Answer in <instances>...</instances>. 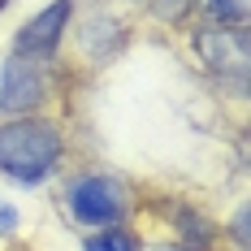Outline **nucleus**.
<instances>
[{
    "label": "nucleus",
    "instance_id": "nucleus-13",
    "mask_svg": "<svg viewBox=\"0 0 251 251\" xmlns=\"http://www.w3.org/2000/svg\"><path fill=\"white\" fill-rule=\"evenodd\" d=\"M4 4H9V0H0V9H4Z\"/></svg>",
    "mask_w": 251,
    "mask_h": 251
},
{
    "label": "nucleus",
    "instance_id": "nucleus-4",
    "mask_svg": "<svg viewBox=\"0 0 251 251\" xmlns=\"http://www.w3.org/2000/svg\"><path fill=\"white\" fill-rule=\"evenodd\" d=\"M44 74H39V65L35 61H26V56H9L4 61V74H0V108L4 113H30V108H39L44 100Z\"/></svg>",
    "mask_w": 251,
    "mask_h": 251
},
{
    "label": "nucleus",
    "instance_id": "nucleus-3",
    "mask_svg": "<svg viewBox=\"0 0 251 251\" xmlns=\"http://www.w3.org/2000/svg\"><path fill=\"white\" fill-rule=\"evenodd\" d=\"M70 9H74V0H52L48 9H39V13L13 35V56H26V61L52 56L56 44H61V30L70 22Z\"/></svg>",
    "mask_w": 251,
    "mask_h": 251
},
{
    "label": "nucleus",
    "instance_id": "nucleus-11",
    "mask_svg": "<svg viewBox=\"0 0 251 251\" xmlns=\"http://www.w3.org/2000/svg\"><path fill=\"white\" fill-rule=\"evenodd\" d=\"M13 226H18V212L0 203V234H9V229H13Z\"/></svg>",
    "mask_w": 251,
    "mask_h": 251
},
{
    "label": "nucleus",
    "instance_id": "nucleus-9",
    "mask_svg": "<svg viewBox=\"0 0 251 251\" xmlns=\"http://www.w3.org/2000/svg\"><path fill=\"white\" fill-rule=\"evenodd\" d=\"M182 234H191V243H195V251H200L203 243L212 238V226H203L195 212H186V217H182Z\"/></svg>",
    "mask_w": 251,
    "mask_h": 251
},
{
    "label": "nucleus",
    "instance_id": "nucleus-6",
    "mask_svg": "<svg viewBox=\"0 0 251 251\" xmlns=\"http://www.w3.org/2000/svg\"><path fill=\"white\" fill-rule=\"evenodd\" d=\"M117 39H122L117 22H104V18H96V22H87L82 30H78V48H87L91 56L113 52V48H117Z\"/></svg>",
    "mask_w": 251,
    "mask_h": 251
},
{
    "label": "nucleus",
    "instance_id": "nucleus-5",
    "mask_svg": "<svg viewBox=\"0 0 251 251\" xmlns=\"http://www.w3.org/2000/svg\"><path fill=\"white\" fill-rule=\"evenodd\" d=\"M200 52L208 56L212 70L234 78H247V35H229L226 26L221 30H203L200 35Z\"/></svg>",
    "mask_w": 251,
    "mask_h": 251
},
{
    "label": "nucleus",
    "instance_id": "nucleus-2",
    "mask_svg": "<svg viewBox=\"0 0 251 251\" xmlns=\"http://www.w3.org/2000/svg\"><path fill=\"white\" fill-rule=\"evenodd\" d=\"M126 186L117 177H78L70 186V212L82 226H117L126 217Z\"/></svg>",
    "mask_w": 251,
    "mask_h": 251
},
{
    "label": "nucleus",
    "instance_id": "nucleus-7",
    "mask_svg": "<svg viewBox=\"0 0 251 251\" xmlns=\"http://www.w3.org/2000/svg\"><path fill=\"white\" fill-rule=\"evenodd\" d=\"M87 251H139V247H134V238H130L126 229L104 226L100 234H91V238H87Z\"/></svg>",
    "mask_w": 251,
    "mask_h": 251
},
{
    "label": "nucleus",
    "instance_id": "nucleus-8",
    "mask_svg": "<svg viewBox=\"0 0 251 251\" xmlns=\"http://www.w3.org/2000/svg\"><path fill=\"white\" fill-rule=\"evenodd\" d=\"M203 13L221 26H238L247 18V0H203Z\"/></svg>",
    "mask_w": 251,
    "mask_h": 251
},
{
    "label": "nucleus",
    "instance_id": "nucleus-10",
    "mask_svg": "<svg viewBox=\"0 0 251 251\" xmlns=\"http://www.w3.org/2000/svg\"><path fill=\"white\" fill-rule=\"evenodd\" d=\"M186 4H191V0H156V13H160V18H177Z\"/></svg>",
    "mask_w": 251,
    "mask_h": 251
},
{
    "label": "nucleus",
    "instance_id": "nucleus-1",
    "mask_svg": "<svg viewBox=\"0 0 251 251\" xmlns=\"http://www.w3.org/2000/svg\"><path fill=\"white\" fill-rule=\"evenodd\" d=\"M61 160V134L56 126L35 117H13L0 126V174H9L22 186L44 182L48 169Z\"/></svg>",
    "mask_w": 251,
    "mask_h": 251
},
{
    "label": "nucleus",
    "instance_id": "nucleus-12",
    "mask_svg": "<svg viewBox=\"0 0 251 251\" xmlns=\"http://www.w3.org/2000/svg\"><path fill=\"white\" fill-rule=\"evenodd\" d=\"M234 229H238V243L247 247V212H238V226H234Z\"/></svg>",
    "mask_w": 251,
    "mask_h": 251
}]
</instances>
